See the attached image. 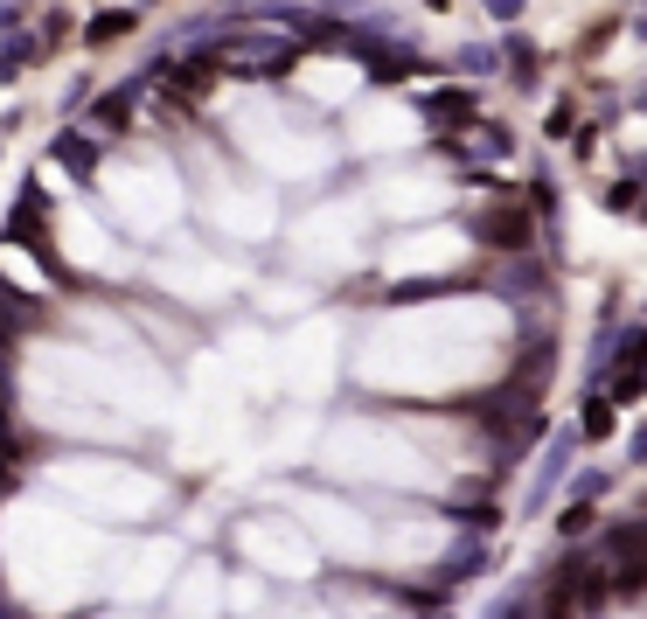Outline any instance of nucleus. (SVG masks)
Masks as SVG:
<instances>
[{
	"mask_svg": "<svg viewBox=\"0 0 647 619\" xmlns=\"http://www.w3.org/2000/svg\"><path fill=\"white\" fill-rule=\"evenodd\" d=\"M529 237H536V209H529V202H522V209H494L481 223V244H494V251H522Z\"/></svg>",
	"mask_w": 647,
	"mask_h": 619,
	"instance_id": "f257e3e1",
	"label": "nucleus"
},
{
	"mask_svg": "<svg viewBox=\"0 0 647 619\" xmlns=\"http://www.w3.org/2000/svg\"><path fill=\"white\" fill-rule=\"evenodd\" d=\"M578 432H585V439H606V432H613V404H606V397H592V404H585V418H578Z\"/></svg>",
	"mask_w": 647,
	"mask_h": 619,
	"instance_id": "f03ea898",
	"label": "nucleus"
},
{
	"mask_svg": "<svg viewBox=\"0 0 647 619\" xmlns=\"http://www.w3.org/2000/svg\"><path fill=\"white\" fill-rule=\"evenodd\" d=\"M592 522H599V515H592V508H585V501H571V508H564V522H557V529H564V536H571V543H578V536H585V529H592Z\"/></svg>",
	"mask_w": 647,
	"mask_h": 619,
	"instance_id": "7ed1b4c3",
	"label": "nucleus"
},
{
	"mask_svg": "<svg viewBox=\"0 0 647 619\" xmlns=\"http://www.w3.org/2000/svg\"><path fill=\"white\" fill-rule=\"evenodd\" d=\"M126 28H133L126 14H98V21H91V42H112V35H126Z\"/></svg>",
	"mask_w": 647,
	"mask_h": 619,
	"instance_id": "20e7f679",
	"label": "nucleus"
}]
</instances>
